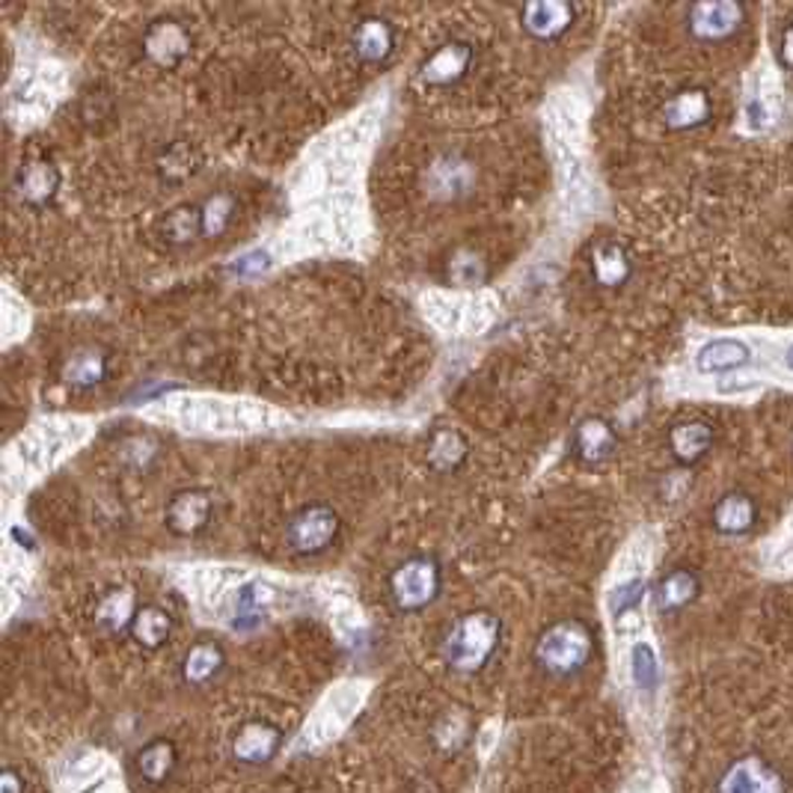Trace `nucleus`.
<instances>
[{
    "label": "nucleus",
    "instance_id": "nucleus-37",
    "mask_svg": "<svg viewBox=\"0 0 793 793\" xmlns=\"http://www.w3.org/2000/svg\"><path fill=\"white\" fill-rule=\"evenodd\" d=\"M788 366H791V369H793V348L788 351Z\"/></svg>",
    "mask_w": 793,
    "mask_h": 793
},
{
    "label": "nucleus",
    "instance_id": "nucleus-36",
    "mask_svg": "<svg viewBox=\"0 0 793 793\" xmlns=\"http://www.w3.org/2000/svg\"><path fill=\"white\" fill-rule=\"evenodd\" d=\"M782 63L793 69V24L784 31L782 36Z\"/></svg>",
    "mask_w": 793,
    "mask_h": 793
},
{
    "label": "nucleus",
    "instance_id": "nucleus-26",
    "mask_svg": "<svg viewBox=\"0 0 793 793\" xmlns=\"http://www.w3.org/2000/svg\"><path fill=\"white\" fill-rule=\"evenodd\" d=\"M713 520H717V529L725 535H741L755 523V506L743 494H729L713 511Z\"/></svg>",
    "mask_w": 793,
    "mask_h": 793
},
{
    "label": "nucleus",
    "instance_id": "nucleus-28",
    "mask_svg": "<svg viewBox=\"0 0 793 793\" xmlns=\"http://www.w3.org/2000/svg\"><path fill=\"white\" fill-rule=\"evenodd\" d=\"M223 668V651L212 642H202V646H193L181 663V675L188 684H205L212 680L217 672Z\"/></svg>",
    "mask_w": 793,
    "mask_h": 793
},
{
    "label": "nucleus",
    "instance_id": "nucleus-20",
    "mask_svg": "<svg viewBox=\"0 0 793 793\" xmlns=\"http://www.w3.org/2000/svg\"><path fill=\"white\" fill-rule=\"evenodd\" d=\"M134 615H138V603H134V594L128 589H114L107 592L102 601H98L96 609V622L110 634H119V630H131L134 625Z\"/></svg>",
    "mask_w": 793,
    "mask_h": 793
},
{
    "label": "nucleus",
    "instance_id": "nucleus-7",
    "mask_svg": "<svg viewBox=\"0 0 793 793\" xmlns=\"http://www.w3.org/2000/svg\"><path fill=\"white\" fill-rule=\"evenodd\" d=\"M741 22L743 10L731 0H708V3H696L689 10V31L696 39H705V43L725 39L741 27Z\"/></svg>",
    "mask_w": 793,
    "mask_h": 793
},
{
    "label": "nucleus",
    "instance_id": "nucleus-30",
    "mask_svg": "<svg viewBox=\"0 0 793 793\" xmlns=\"http://www.w3.org/2000/svg\"><path fill=\"white\" fill-rule=\"evenodd\" d=\"M164 235L173 244H188L197 235H202V212L197 205H179L167 214L164 221Z\"/></svg>",
    "mask_w": 793,
    "mask_h": 793
},
{
    "label": "nucleus",
    "instance_id": "nucleus-24",
    "mask_svg": "<svg viewBox=\"0 0 793 793\" xmlns=\"http://www.w3.org/2000/svg\"><path fill=\"white\" fill-rule=\"evenodd\" d=\"M594 280L606 288H618L630 276V259L618 244H603L592 256Z\"/></svg>",
    "mask_w": 793,
    "mask_h": 793
},
{
    "label": "nucleus",
    "instance_id": "nucleus-12",
    "mask_svg": "<svg viewBox=\"0 0 793 793\" xmlns=\"http://www.w3.org/2000/svg\"><path fill=\"white\" fill-rule=\"evenodd\" d=\"M60 188V173L54 167L51 161H31L27 167L19 173V185L15 191L22 197V202L39 209L45 202L54 200V193Z\"/></svg>",
    "mask_w": 793,
    "mask_h": 793
},
{
    "label": "nucleus",
    "instance_id": "nucleus-33",
    "mask_svg": "<svg viewBox=\"0 0 793 793\" xmlns=\"http://www.w3.org/2000/svg\"><path fill=\"white\" fill-rule=\"evenodd\" d=\"M642 594H646V582L642 580H630L625 585H618L613 594V613L625 615L627 609H634L636 603L642 601Z\"/></svg>",
    "mask_w": 793,
    "mask_h": 793
},
{
    "label": "nucleus",
    "instance_id": "nucleus-6",
    "mask_svg": "<svg viewBox=\"0 0 793 793\" xmlns=\"http://www.w3.org/2000/svg\"><path fill=\"white\" fill-rule=\"evenodd\" d=\"M473 60H476L473 45L446 43L440 45L423 66H419V81H423L425 86H452L470 72Z\"/></svg>",
    "mask_w": 793,
    "mask_h": 793
},
{
    "label": "nucleus",
    "instance_id": "nucleus-22",
    "mask_svg": "<svg viewBox=\"0 0 793 793\" xmlns=\"http://www.w3.org/2000/svg\"><path fill=\"white\" fill-rule=\"evenodd\" d=\"M466 461V440L452 428H440L431 434L428 443V464L437 473H452Z\"/></svg>",
    "mask_w": 793,
    "mask_h": 793
},
{
    "label": "nucleus",
    "instance_id": "nucleus-5",
    "mask_svg": "<svg viewBox=\"0 0 793 793\" xmlns=\"http://www.w3.org/2000/svg\"><path fill=\"white\" fill-rule=\"evenodd\" d=\"M717 793H788L784 779L776 767H770L761 758H741L725 770Z\"/></svg>",
    "mask_w": 793,
    "mask_h": 793
},
{
    "label": "nucleus",
    "instance_id": "nucleus-2",
    "mask_svg": "<svg viewBox=\"0 0 793 793\" xmlns=\"http://www.w3.org/2000/svg\"><path fill=\"white\" fill-rule=\"evenodd\" d=\"M592 630L582 622H559L547 627L535 642V663L551 675H573L592 660Z\"/></svg>",
    "mask_w": 793,
    "mask_h": 793
},
{
    "label": "nucleus",
    "instance_id": "nucleus-25",
    "mask_svg": "<svg viewBox=\"0 0 793 793\" xmlns=\"http://www.w3.org/2000/svg\"><path fill=\"white\" fill-rule=\"evenodd\" d=\"M176 761H179V751H176V746H173L169 741H155V743H149L146 749L138 755V772L143 776V779H146V782L161 784V782H167L169 772H173V767H176Z\"/></svg>",
    "mask_w": 793,
    "mask_h": 793
},
{
    "label": "nucleus",
    "instance_id": "nucleus-27",
    "mask_svg": "<svg viewBox=\"0 0 793 793\" xmlns=\"http://www.w3.org/2000/svg\"><path fill=\"white\" fill-rule=\"evenodd\" d=\"M698 594V580L689 571H672L666 580L660 582L656 589V606L663 613H675V609H684L687 603L696 601Z\"/></svg>",
    "mask_w": 793,
    "mask_h": 793
},
{
    "label": "nucleus",
    "instance_id": "nucleus-10",
    "mask_svg": "<svg viewBox=\"0 0 793 793\" xmlns=\"http://www.w3.org/2000/svg\"><path fill=\"white\" fill-rule=\"evenodd\" d=\"M143 51L155 66L173 69L191 51V36L179 22H158L143 36Z\"/></svg>",
    "mask_w": 793,
    "mask_h": 793
},
{
    "label": "nucleus",
    "instance_id": "nucleus-4",
    "mask_svg": "<svg viewBox=\"0 0 793 793\" xmlns=\"http://www.w3.org/2000/svg\"><path fill=\"white\" fill-rule=\"evenodd\" d=\"M339 529V514L330 506H307L304 511H297L292 523H288V547L300 556H316L324 553L336 541Z\"/></svg>",
    "mask_w": 793,
    "mask_h": 793
},
{
    "label": "nucleus",
    "instance_id": "nucleus-8",
    "mask_svg": "<svg viewBox=\"0 0 793 793\" xmlns=\"http://www.w3.org/2000/svg\"><path fill=\"white\" fill-rule=\"evenodd\" d=\"M212 511L214 502L205 490H179L176 497L169 499L167 514H164V518H167V526L173 529L176 535L191 538V535H200L202 529L209 526Z\"/></svg>",
    "mask_w": 793,
    "mask_h": 793
},
{
    "label": "nucleus",
    "instance_id": "nucleus-21",
    "mask_svg": "<svg viewBox=\"0 0 793 793\" xmlns=\"http://www.w3.org/2000/svg\"><path fill=\"white\" fill-rule=\"evenodd\" d=\"M749 360V348L743 342H734V339H717L710 342L705 348L698 351V371L705 375H717V371H729L737 369L743 363Z\"/></svg>",
    "mask_w": 793,
    "mask_h": 793
},
{
    "label": "nucleus",
    "instance_id": "nucleus-29",
    "mask_svg": "<svg viewBox=\"0 0 793 793\" xmlns=\"http://www.w3.org/2000/svg\"><path fill=\"white\" fill-rule=\"evenodd\" d=\"M202 212V235L205 238H221L235 217V197L229 193H214L200 205Z\"/></svg>",
    "mask_w": 793,
    "mask_h": 793
},
{
    "label": "nucleus",
    "instance_id": "nucleus-34",
    "mask_svg": "<svg viewBox=\"0 0 793 793\" xmlns=\"http://www.w3.org/2000/svg\"><path fill=\"white\" fill-rule=\"evenodd\" d=\"M268 268V256L262 253V250H256V253H247L238 259V264H235V274H259V271H264Z\"/></svg>",
    "mask_w": 793,
    "mask_h": 793
},
{
    "label": "nucleus",
    "instance_id": "nucleus-23",
    "mask_svg": "<svg viewBox=\"0 0 793 793\" xmlns=\"http://www.w3.org/2000/svg\"><path fill=\"white\" fill-rule=\"evenodd\" d=\"M169 630H173V618L161 606H140L131 625L134 642L143 648H161L169 639Z\"/></svg>",
    "mask_w": 793,
    "mask_h": 793
},
{
    "label": "nucleus",
    "instance_id": "nucleus-31",
    "mask_svg": "<svg viewBox=\"0 0 793 793\" xmlns=\"http://www.w3.org/2000/svg\"><path fill=\"white\" fill-rule=\"evenodd\" d=\"M449 276L455 280L458 286H478V283L485 280V262H482L476 253L461 250V253L449 262Z\"/></svg>",
    "mask_w": 793,
    "mask_h": 793
},
{
    "label": "nucleus",
    "instance_id": "nucleus-3",
    "mask_svg": "<svg viewBox=\"0 0 793 793\" xmlns=\"http://www.w3.org/2000/svg\"><path fill=\"white\" fill-rule=\"evenodd\" d=\"M443 585L440 565L431 556H413L399 565L390 577V594L399 609L404 613H419L428 603L437 601Z\"/></svg>",
    "mask_w": 793,
    "mask_h": 793
},
{
    "label": "nucleus",
    "instance_id": "nucleus-17",
    "mask_svg": "<svg viewBox=\"0 0 793 793\" xmlns=\"http://www.w3.org/2000/svg\"><path fill=\"white\" fill-rule=\"evenodd\" d=\"M107 378V357L98 348L74 351L63 363V381L74 390H90Z\"/></svg>",
    "mask_w": 793,
    "mask_h": 793
},
{
    "label": "nucleus",
    "instance_id": "nucleus-16",
    "mask_svg": "<svg viewBox=\"0 0 793 793\" xmlns=\"http://www.w3.org/2000/svg\"><path fill=\"white\" fill-rule=\"evenodd\" d=\"M573 446H577V455L582 461L601 464L615 452V431L609 428V423H603L597 416L582 419L580 428H577V437H573Z\"/></svg>",
    "mask_w": 793,
    "mask_h": 793
},
{
    "label": "nucleus",
    "instance_id": "nucleus-18",
    "mask_svg": "<svg viewBox=\"0 0 793 793\" xmlns=\"http://www.w3.org/2000/svg\"><path fill=\"white\" fill-rule=\"evenodd\" d=\"M710 443H713V431L708 423H698V419L675 425L668 434V446L680 464H696L698 458L708 452Z\"/></svg>",
    "mask_w": 793,
    "mask_h": 793
},
{
    "label": "nucleus",
    "instance_id": "nucleus-32",
    "mask_svg": "<svg viewBox=\"0 0 793 793\" xmlns=\"http://www.w3.org/2000/svg\"><path fill=\"white\" fill-rule=\"evenodd\" d=\"M634 680L642 689H654L660 680V668H656V656L651 646L634 648Z\"/></svg>",
    "mask_w": 793,
    "mask_h": 793
},
{
    "label": "nucleus",
    "instance_id": "nucleus-13",
    "mask_svg": "<svg viewBox=\"0 0 793 793\" xmlns=\"http://www.w3.org/2000/svg\"><path fill=\"white\" fill-rule=\"evenodd\" d=\"M663 119L668 128L675 131H687V128L705 126L710 119V98L705 90H680L677 96H672L666 107H663Z\"/></svg>",
    "mask_w": 793,
    "mask_h": 793
},
{
    "label": "nucleus",
    "instance_id": "nucleus-11",
    "mask_svg": "<svg viewBox=\"0 0 793 793\" xmlns=\"http://www.w3.org/2000/svg\"><path fill=\"white\" fill-rule=\"evenodd\" d=\"M520 22L541 43H551L559 39L561 33L568 31L573 24V7L571 3H561V0H541V3H529L523 7Z\"/></svg>",
    "mask_w": 793,
    "mask_h": 793
},
{
    "label": "nucleus",
    "instance_id": "nucleus-35",
    "mask_svg": "<svg viewBox=\"0 0 793 793\" xmlns=\"http://www.w3.org/2000/svg\"><path fill=\"white\" fill-rule=\"evenodd\" d=\"M0 793H24V782L19 779V772L3 770V779H0Z\"/></svg>",
    "mask_w": 793,
    "mask_h": 793
},
{
    "label": "nucleus",
    "instance_id": "nucleus-15",
    "mask_svg": "<svg viewBox=\"0 0 793 793\" xmlns=\"http://www.w3.org/2000/svg\"><path fill=\"white\" fill-rule=\"evenodd\" d=\"M395 48V33L383 19H366L354 31V51L366 63H383Z\"/></svg>",
    "mask_w": 793,
    "mask_h": 793
},
{
    "label": "nucleus",
    "instance_id": "nucleus-19",
    "mask_svg": "<svg viewBox=\"0 0 793 793\" xmlns=\"http://www.w3.org/2000/svg\"><path fill=\"white\" fill-rule=\"evenodd\" d=\"M779 107H782V81L776 69H764L761 86H758V96L751 98L746 107V117H749L751 128H767L772 119L779 117Z\"/></svg>",
    "mask_w": 793,
    "mask_h": 793
},
{
    "label": "nucleus",
    "instance_id": "nucleus-14",
    "mask_svg": "<svg viewBox=\"0 0 793 793\" xmlns=\"http://www.w3.org/2000/svg\"><path fill=\"white\" fill-rule=\"evenodd\" d=\"M473 185V167L466 161L455 158V155H446L431 167L428 173V191L440 200H452L461 197Z\"/></svg>",
    "mask_w": 793,
    "mask_h": 793
},
{
    "label": "nucleus",
    "instance_id": "nucleus-9",
    "mask_svg": "<svg viewBox=\"0 0 793 793\" xmlns=\"http://www.w3.org/2000/svg\"><path fill=\"white\" fill-rule=\"evenodd\" d=\"M283 743V734L276 725L262 720L244 722L238 734L233 741V755L238 764H247V767H259V764H268L280 749Z\"/></svg>",
    "mask_w": 793,
    "mask_h": 793
},
{
    "label": "nucleus",
    "instance_id": "nucleus-1",
    "mask_svg": "<svg viewBox=\"0 0 793 793\" xmlns=\"http://www.w3.org/2000/svg\"><path fill=\"white\" fill-rule=\"evenodd\" d=\"M499 634H502V625L494 613L476 609V613L461 615L443 642V656L449 668H455L461 675L478 672L497 651Z\"/></svg>",
    "mask_w": 793,
    "mask_h": 793
}]
</instances>
